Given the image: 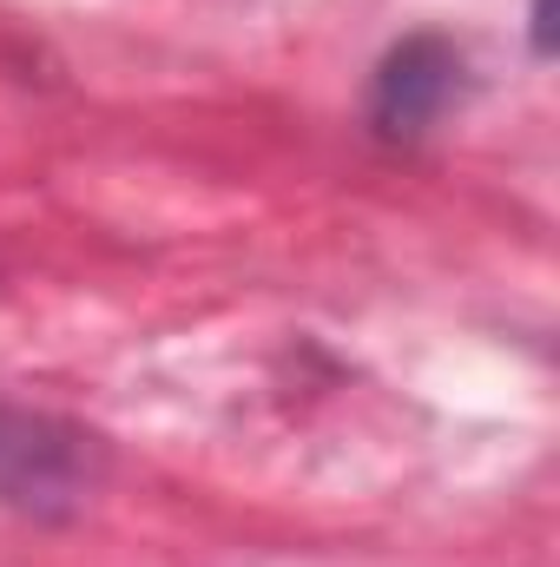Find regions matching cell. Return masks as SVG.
Instances as JSON below:
<instances>
[{"instance_id": "6da1fadb", "label": "cell", "mask_w": 560, "mask_h": 567, "mask_svg": "<svg viewBox=\"0 0 560 567\" xmlns=\"http://www.w3.org/2000/svg\"><path fill=\"white\" fill-rule=\"evenodd\" d=\"M455 73L462 60L442 40H409L403 53H390V66L376 73V126L383 133H428L442 120V106L455 100Z\"/></svg>"}]
</instances>
